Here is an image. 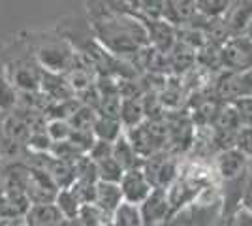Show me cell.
Returning <instances> with one entry per match:
<instances>
[{"mask_svg": "<svg viewBox=\"0 0 252 226\" xmlns=\"http://www.w3.org/2000/svg\"><path fill=\"white\" fill-rule=\"evenodd\" d=\"M141 170L145 173L151 187L153 189H162V191H166L181 173L177 161L173 157L166 155L164 151L145 159L143 164H141Z\"/></svg>", "mask_w": 252, "mask_h": 226, "instance_id": "cell-1", "label": "cell"}, {"mask_svg": "<svg viewBox=\"0 0 252 226\" xmlns=\"http://www.w3.org/2000/svg\"><path fill=\"white\" fill-rule=\"evenodd\" d=\"M220 63L230 72H247L252 68V40L247 36L230 38L220 49Z\"/></svg>", "mask_w": 252, "mask_h": 226, "instance_id": "cell-2", "label": "cell"}, {"mask_svg": "<svg viewBox=\"0 0 252 226\" xmlns=\"http://www.w3.org/2000/svg\"><path fill=\"white\" fill-rule=\"evenodd\" d=\"M59 187L43 170L31 168L27 177V198L31 204H55Z\"/></svg>", "mask_w": 252, "mask_h": 226, "instance_id": "cell-3", "label": "cell"}, {"mask_svg": "<svg viewBox=\"0 0 252 226\" xmlns=\"http://www.w3.org/2000/svg\"><path fill=\"white\" fill-rule=\"evenodd\" d=\"M247 162H249V157L237 147L219 151L215 159V173H219L220 179L230 183L247 175Z\"/></svg>", "mask_w": 252, "mask_h": 226, "instance_id": "cell-4", "label": "cell"}, {"mask_svg": "<svg viewBox=\"0 0 252 226\" xmlns=\"http://www.w3.org/2000/svg\"><path fill=\"white\" fill-rule=\"evenodd\" d=\"M121 193H123V200L128 204H136L141 205L147 196L153 193V187L147 181L145 173L141 168H134V170H126L123 173V179H121Z\"/></svg>", "mask_w": 252, "mask_h": 226, "instance_id": "cell-5", "label": "cell"}, {"mask_svg": "<svg viewBox=\"0 0 252 226\" xmlns=\"http://www.w3.org/2000/svg\"><path fill=\"white\" fill-rule=\"evenodd\" d=\"M141 217H143V225L145 226H157L166 223V219L171 215L166 191L162 189H153V193L147 196V200L139 205Z\"/></svg>", "mask_w": 252, "mask_h": 226, "instance_id": "cell-6", "label": "cell"}, {"mask_svg": "<svg viewBox=\"0 0 252 226\" xmlns=\"http://www.w3.org/2000/svg\"><path fill=\"white\" fill-rule=\"evenodd\" d=\"M123 193H121V185L119 183H107V181H98L96 183V196L94 205L100 207V211L107 219L115 213V209L123 204Z\"/></svg>", "mask_w": 252, "mask_h": 226, "instance_id": "cell-7", "label": "cell"}, {"mask_svg": "<svg viewBox=\"0 0 252 226\" xmlns=\"http://www.w3.org/2000/svg\"><path fill=\"white\" fill-rule=\"evenodd\" d=\"M252 21V0H231L230 8L224 13V25L231 34L241 32Z\"/></svg>", "mask_w": 252, "mask_h": 226, "instance_id": "cell-8", "label": "cell"}, {"mask_svg": "<svg viewBox=\"0 0 252 226\" xmlns=\"http://www.w3.org/2000/svg\"><path fill=\"white\" fill-rule=\"evenodd\" d=\"M64 221L57 204H31L25 223L27 226H61Z\"/></svg>", "mask_w": 252, "mask_h": 226, "instance_id": "cell-9", "label": "cell"}, {"mask_svg": "<svg viewBox=\"0 0 252 226\" xmlns=\"http://www.w3.org/2000/svg\"><path fill=\"white\" fill-rule=\"evenodd\" d=\"M111 157L115 159V162L125 172L126 170H134V168H141V164H143V161L137 157V153L134 151V147H132V143H130L125 132L113 141Z\"/></svg>", "mask_w": 252, "mask_h": 226, "instance_id": "cell-10", "label": "cell"}, {"mask_svg": "<svg viewBox=\"0 0 252 226\" xmlns=\"http://www.w3.org/2000/svg\"><path fill=\"white\" fill-rule=\"evenodd\" d=\"M145 111H143V104L136 100V98H125L121 102V113H119V121L121 125H125L126 129H134L137 125L143 123Z\"/></svg>", "mask_w": 252, "mask_h": 226, "instance_id": "cell-11", "label": "cell"}, {"mask_svg": "<svg viewBox=\"0 0 252 226\" xmlns=\"http://www.w3.org/2000/svg\"><path fill=\"white\" fill-rule=\"evenodd\" d=\"M109 221L113 226H145L139 205L128 204V202H123L119 205Z\"/></svg>", "mask_w": 252, "mask_h": 226, "instance_id": "cell-12", "label": "cell"}, {"mask_svg": "<svg viewBox=\"0 0 252 226\" xmlns=\"http://www.w3.org/2000/svg\"><path fill=\"white\" fill-rule=\"evenodd\" d=\"M93 132H94L96 140L113 143V141L123 134V125H121L119 119L100 117V119H96L94 127H93Z\"/></svg>", "mask_w": 252, "mask_h": 226, "instance_id": "cell-13", "label": "cell"}, {"mask_svg": "<svg viewBox=\"0 0 252 226\" xmlns=\"http://www.w3.org/2000/svg\"><path fill=\"white\" fill-rule=\"evenodd\" d=\"M57 207L61 209L64 219H75L79 209H81V204L77 202V198L74 196V193L70 189H63L57 194V200H55Z\"/></svg>", "mask_w": 252, "mask_h": 226, "instance_id": "cell-14", "label": "cell"}, {"mask_svg": "<svg viewBox=\"0 0 252 226\" xmlns=\"http://www.w3.org/2000/svg\"><path fill=\"white\" fill-rule=\"evenodd\" d=\"M231 0H194L196 10L201 15L215 19V17H224V13L230 8Z\"/></svg>", "mask_w": 252, "mask_h": 226, "instance_id": "cell-15", "label": "cell"}, {"mask_svg": "<svg viewBox=\"0 0 252 226\" xmlns=\"http://www.w3.org/2000/svg\"><path fill=\"white\" fill-rule=\"evenodd\" d=\"M125 170L115 162L113 157L105 159V161L98 162V177L100 181H107V183H121Z\"/></svg>", "mask_w": 252, "mask_h": 226, "instance_id": "cell-16", "label": "cell"}, {"mask_svg": "<svg viewBox=\"0 0 252 226\" xmlns=\"http://www.w3.org/2000/svg\"><path fill=\"white\" fill-rule=\"evenodd\" d=\"M77 219L81 221L83 226H102L104 223L109 221V219L100 211V207L94 204L81 205V209H79V213H77Z\"/></svg>", "mask_w": 252, "mask_h": 226, "instance_id": "cell-17", "label": "cell"}, {"mask_svg": "<svg viewBox=\"0 0 252 226\" xmlns=\"http://www.w3.org/2000/svg\"><path fill=\"white\" fill-rule=\"evenodd\" d=\"M192 63H194V53H192V49H190L189 45L181 43V45H177V47L173 49L171 66H173L175 70H187V68L192 66Z\"/></svg>", "mask_w": 252, "mask_h": 226, "instance_id": "cell-18", "label": "cell"}, {"mask_svg": "<svg viewBox=\"0 0 252 226\" xmlns=\"http://www.w3.org/2000/svg\"><path fill=\"white\" fill-rule=\"evenodd\" d=\"M70 134H72V127H70V123L61 121V119H57V121L49 123L47 136H49V140H51L53 143H55V141H66L68 138H70Z\"/></svg>", "mask_w": 252, "mask_h": 226, "instance_id": "cell-19", "label": "cell"}, {"mask_svg": "<svg viewBox=\"0 0 252 226\" xmlns=\"http://www.w3.org/2000/svg\"><path fill=\"white\" fill-rule=\"evenodd\" d=\"M231 106L237 111V117H239L241 127H252V98L235 100Z\"/></svg>", "mask_w": 252, "mask_h": 226, "instance_id": "cell-20", "label": "cell"}, {"mask_svg": "<svg viewBox=\"0 0 252 226\" xmlns=\"http://www.w3.org/2000/svg\"><path fill=\"white\" fill-rule=\"evenodd\" d=\"M235 147L243 151L247 157H252V127H241V130L237 132Z\"/></svg>", "mask_w": 252, "mask_h": 226, "instance_id": "cell-21", "label": "cell"}, {"mask_svg": "<svg viewBox=\"0 0 252 226\" xmlns=\"http://www.w3.org/2000/svg\"><path fill=\"white\" fill-rule=\"evenodd\" d=\"M226 226H252V213L245 207H239L226 219Z\"/></svg>", "mask_w": 252, "mask_h": 226, "instance_id": "cell-22", "label": "cell"}, {"mask_svg": "<svg viewBox=\"0 0 252 226\" xmlns=\"http://www.w3.org/2000/svg\"><path fill=\"white\" fill-rule=\"evenodd\" d=\"M145 10L151 13V15H162V10H164V0H141Z\"/></svg>", "mask_w": 252, "mask_h": 226, "instance_id": "cell-23", "label": "cell"}, {"mask_svg": "<svg viewBox=\"0 0 252 226\" xmlns=\"http://www.w3.org/2000/svg\"><path fill=\"white\" fill-rule=\"evenodd\" d=\"M241 207H245L249 213H252V181H249L247 187H245V193H243L241 198Z\"/></svg>", "mask_w": 252, "mask_h": 226, "instance_id": "cell-24", "label": "cell"}, {"mask_svg": "<svg viewBox=\"0 0 252 226\" xmlns=\"http://www.w3.org/2000/svg\"><path fill=\"white\" fill-rule=\"evenodd\" d=\"M61 226H83V225H81V221L75 217V219H64L63 223H61Z\"/></svg>", "mask_w": 252, "mask_h": 226, "instance_id": "cell-25", "label": "cell"}, {"mask_svg": "<svg viewBox=\"0 0 252 226\" xmlns=\"http://www.w3.org/2000/svg\"><path fill=\"white\" fill-rule=\"evenodd\" d=\"M247 177L249 181H252V157H249V162H247Z\"/></svg>", "mask_w": 252, "mask_h": 226, "instance_id": "cell-26", "label": "cell"}]
</instances>
